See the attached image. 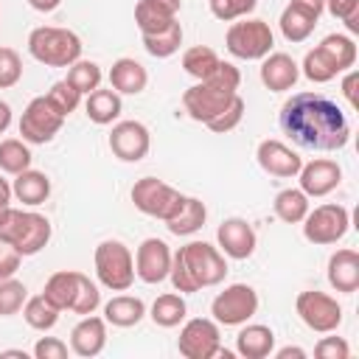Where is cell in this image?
Instances as JSON below:
<instances>
[{
  "label": "cell",
  "instance_id": "6da1fadb",
  "mask_svg": "<svg viewBox=\"0 0 359 359\" xmlns=\"http://www.w3.org/2000/svg\"><path fill=\"white\" fill-rule=\"evenodd\" d=\"M278 123L300 149L311 151H337L351 140L345 112L323 93H294L280 107Z\"/></svg>",
  "mask_w": 359,
  "mask_h": 359
},
{
  "label": "cell",
  "instance_id": "7a4b0ae2",
  "mask_svg": "<svg viewBox=\"0 0 359 359\" xmlns=\"http://www.w3.org/2000/svg\"><path fill=\"white\" fill-rule=\"evenodd\" d=\"M227 275L224 252L208 241H188L171 255V286L180 294H191L208 286H219Z\"/></svg>",
  "mask_w": 359,
  "mask_h": 359
},
{
  "label": "cell",
  "instance_id": "3957f363",
  "mask_svg": "<svg viewBox=\"0 0 359 359\" xmlns=\"http://www.w3.org/2000/svg\"><path fill=\"white\" fill-rule=\"evenodd\" d=\"M238 84H241L238 67L230 62H219V67L208 79L191 84L182 93V109L188 112V118L208 123L238 95Z\"/></svg>",
  "mask_w": 359,
  "mask_h": 359
},
{
  "label": "cell",
  "instance_id": "277c9868",
  "mask_svg": "<svg viewBox=\"0 0 359 359\" xmlns=\"http://www.w3.org/2000/svg\"><path fill=\"white\" fill-rule=\"evenodd\" d=\"M81 39L70 28L39 25L28 34V53L48 67H70L81 59Z\"/></svg>",
  "mask_w": 359,
  "mask_h": 359
},
{
  "label": "cell",
  "instance_id": "5b68a950",
  "mask_svg": "<svg viewBox=\"0 0 359 359\" xmlns=\"http://www.w3.org/2000/svg\"><path fill=\"white\" fill-rule=\"evenodd\" d=\"M0 238L14 244L22 258L36 255L50 241V222H48V216H42L36 210L8 208L0 219Z\"/></svg>",
  "mask_w": 359,
  "mask_h": 359
},
{
  "label": "cell",
  "instance_id": "8992f818",
  "mask_svg": "<svg viewBox=\"0 0 359 359\" xmlns=\"http://www.w3.org/2000/svg\"><path fill=\"white\" fill-rule=\"evenodd\" d=\"M93 264H95L98 283L109 292H126L135 283V258H132L129 247L118 238L101 241L95 247Z\"/></svg>",
  "mask_w": 359,
  "mask_h": 359
},
{
  "label": "cell",
  "instance_id": "52a82bcc",
  "mask_svg": "<svg viewBox=\"0 0 359 359\" xmlns=\"http://www.w3.org/2000/svg\"><path fill=\"white\" fill-rule=\"evenodd\" d=\"M272 45H275V34H272L269 22H264V20L233 22L224 34V48L230 50V56L244 59V62L264 59L266 53H272Z\"/></svg>",
  "mask_w": 359,
  "mask_h": 359
},
{
  "label": "cell",
  "instance_id": "ba28073f",
  "mask_svg": "<svg viewBox=\"0 0 359 359\" xmlns=\"http://www.w3.org/2000/svg\"><path fill=\"white\" fill-rule=\"evenodd\" d=\"M132 202L140 213L146 216H154L160 222H168L185 202V194H180L174 185L157 180V177H140L135 185H132Z\"/></svg>",
  "mask_w": 359,
  "mask_h": 359
},
{
  "label": "cell",
  "instance_id": "9c48e42d",
  "mask_svg": "<svg viewBox=\"0 0 359 359\" xmlns=\"http://www.w3.org/2000/svg\"><path fill=\"white\" fill-rule=\"evenodd\" d=\"M300 224H303L306 241L325 247V244H337L339 238H345V233L351 227V213L345 205L325 202V205H317L314 210L309 208V213Z\"/></svg>",
  "mask_w": 359,
  "mask_h": 359
},
{
  "label": "cell",
  "instance_id": "30bf717a",
  "mask_svg": "<svg viewBox=\"0 0 359 359\" xmlns=\"http://www.w3.org/2000/svg\"><path fill=\"white\" fill-rule=\"evenodd\" d=\"M255 311H258V292L250 283H230L210 303V314L219 325H244L247 320L255 317Z\"/></svg>",
  "mask_w": 359,
  "mask_h": 359
},
{
  "label": "cell",
  "instance_id": "8fae6325",
  "mask_svg": "<svg viewBox=\"0 0 359 359\" xmlns=\"http://www.w3.org/2000/svg\"><path fill=\"white\" fill-rule=\"evenodd\" d=\"M294 311L303 320V325L317 334H334L342 323V306L337 303V297L317 289L300 292L294 300Z\"/></svg>",
  "mask_w": 359,
  "mask_h": 359
},
{
  "label": "cell",
  "instance_id": "7c38bea8",
  "mask_svg": "<svg viewBox=\"0 0 359 359\" xmlns=\"http://www.w3.org/2000/svg\"><path fill=\"white\" fill-rule=\"evenodd\" d=\"M65 123V115L48 101V95H39V98H31L28 107L22 109V118H20V135L25 143H50L59 129Z\"/></svg>",
  "mask_w": 359,
  "mask_h": 359
},
{
  "label": "cell",
  "instance_id": "4fadbf2b",
  "mask_svg": "<svg viewBox=\"0 0 359 359\" xmlns=\"http://www.w3.org/2000/svg\"><path fill=\"white\" fill-rule=\"evenodd\" d=\"M177 348L185 359H213L222 351V331L213 317H194L180 328Z\"/></svg>",
  "mask_w": 359,
  "mask_h": 359
},
{
  "label": "cell",
  "instance_id": "5bb4252c",
  "mask_svg": "<svg viewBox=\"0 0 359 359\" xmlns=\"http://www.w3.org/2000/svg\"><path fill=\"white\" fill-rule=\"evenodd\" d=\"M109 151L123 163H140L151 149L149 126L140 121H118L109 132Z\"/></svg>",
  "mask_w": 359,
  "mask_h": 359
},
{
  "label": "cell",
  "instance_id": "9a60e30c",
  "mask_svg": "<svg viewBox=\"0 0 359 359\" xmlns=\"http://www.w3.org/2000/svg\"><path fill=\"white\" fill-rule=\"evenodd\" d=\"M171 250L163 238H143L135 252V278L143 283H163L171 272Z\"/></svg>",
  "mask_w": 359,
  "mask_h": 359
},
{
  "label": "cell",
  "instance_id": "2e32d148",
  "mask_svg": "<svg viewBox=\"0 0 359 359\" xmlns=\"http://www.w3.org/2000/svg\"><path fill=\"white\" fill-rule=\"evenodd\" d=\"M255 160H258V165H261L269 177H280V180L297 177V171H300V165H303V157H300L292 146H286L283 140H275V137H266V140L258 143Z\"/></svg>",
  "mask_w": 359,
  "mask_h": 359
},
{
  "label": "cell",
  "instance_id": "e0dca14e",
  "mask_svg": "<svg viewBox=\"0 0 359 359\" xmlns=\"http://www.w3.org/2000/svg\"><path fill=\"white\" fill-rule=\"evenodd\" d=\"M216 241H219V250L233 258V261H244L255 252V244H258V236L252 230V224L247 219H238V216H230L219 224L216 230Z\"/></svg>",
  "mask_w": 359,
  "mask_h": 359
},
{
  "label": "cell",
  "instance_id": "ac0fdd59",
  "mask_svg": "<svg viewBox=\"0 0 359 359\" xmlns=\"http://www.w3.org/2000/svg\"><path fill=\"white\" fill-rule=\"evenodd\" d=\"M300 180V191L311 199V196H328L339 182H342V168L337 160L328 157H317L311 163H303L297 171Z\"/></svg>",
  "mask_w": 359,
  "mask_h": 359
},
{
  "label": "cell",
  "instance_id": "d6986e66",
  "mask_svg": "<svg viewBox=\"0 0 359 359\" xmlns=\"http://www.w3.org/2000/svg\"><path fill=\"white\" fill-rule=\"evenodd\" d=\"M297 79H300V65L289 53L272 50V53L264 56V62H261V84L266 90L286 93V90H292L297 84Z\"/></svg>",
  "mask_w": 359,
  "mask_h": 359
},
{
  "label": "cell",
  "instance_id": "ffe728a7",
  "mask_svg": "<svg viewBox=\"0 0 359 359\" xmlns=\"http://www.w3.org/2000/svg\"><path fill=\"white\" fill-rule=\"evenodd\" d=\"M104 345H107V320L95 317V311L84 314L70 331V351L76 356L90 359V356H98Z\"/></svg>",
  "mask_w": 359,
  "mask_h": 359
},
{
  "label": "cell",
  "instance_id": "44dd1931",
  "mask_svg": "<svg viewBox=\"0 0 359 359\" xmlns=\"http://www.w3.org/2000/svg\"><path fill=\"white\" fill-rule=\"evenodd\" d=\"M182 8V0H137L135 6V25L140 34H157L177 22V14Z\"/></svg>",
  "mask_w": 359,
  "mask_h": 359
},
{
  "label": "cell",
  "instance_id": "7402d4cb",
  "mask_svg": "<svg viewBox=\"0 0 359 359\" xmlns=\"http://www.w3.org/2000/svg\"><path fill=\"white\" fill-rule=\"evenodd\" d=\"M328 283L342 294H353L359 289V252L351 247L337 250L328 258Z\"/></svg>",
  "mask_w": 359,
  "mask_h": 359
},
{
  "label": "cell",
  "instance_id": "603a6c76",
  "mask_svg": "<svg viewBox=\"0 0 359 359\" xmlns=\"http://www.w3.org/2000/svg\"><path fill=\"white\" fill-rule=\"evenodd\" d=\"M275 351V331L261 323H244L236 334V353L244 359H264Z\"/></svg>",
  "mask_w": 359,
  "mask_h": 359
},
{
  "label": "cell",
  "instance_id": "cb8c5ba5",
  "mask_svg": "<svg viewBox=\"0 0 359 359\" xmlns=\"http://www.w3.org/2000/svg\"><path fill=\"white\" fill-rule=\"evenodd\" d=\"M149 84V73L146 67L137 62V59H118L112 62V70H109V87L118 93V95H137L143 93Z\"/></svg>",
  "mask_w": 359,
  "mask_h": 359
},
{
  "label": "cell",
  "instance_id": "d4e9b609",
  "mask_svg": "<svg viewBox=\"0 0 359 359\" xmlns=\"http://www.w3.org/2000/svg\"><path fill=\"white\" fill-rule=\"evenodd\" d=\"M11 194H14L17 202H22V205H28V208H36V205H42V202L50 196V180H48V174H42V171L25 168V171L14 174Z\"/></svg>",
  "mask_w": 359,
  "mask_h": 359
},
{
  "label": "cell",
  "instance_id": "484cf974",
  "mask_svg": "<svg viewBox=\"0 0 359 359\" xmlns=\"http://www.w3.org/2000/svg\"><path fill=\"white\" fill-rule=\"evenodd\" d=\"M146 317V303L135 294H115L104 303V320L118 328H132Z\"/></svg>",
  "mask_w": 359,
  "mask_h": 359
},
{
  "label": "cell",
  "instance_id": "4316f807",
  "mask_svg": "<svg viewBox=\"0 0 359 359\" xmlns=\"http://www.w3.org/2000/svg\"><path fill=\"white\" fill-rule=\"evenodd\" d=\"M121 109H123V104H121V95L109 87V90H93L90 95H87V101H84V112H87V118L93 121V123H98V126H107V123H112V121H118V115H121Z\"/></svg>",
  "mask_w": 359,
  "mask_h": 359
},
{
  "label": "cell",
  "instance_id": "83f0119b",
  "mask_svg": "<svg viewBox=\"0 0 359 359\" xmlns=\"http://www.w3.org/2000/svg\"><path fill=\"white\" fill-rule=\"evenodd\" d=\"M205 219H208V208H205V202L196 199V196H185L182 208L165 222V227H168V233H174V236H191V233L202 230Z\"/></svg>",
  "mask_w": 359,
  "mask_h": 359
},
{
  "label": "cell",
  "instance_id": "f1b7e54d",
  "mask_svg": "<svg viewBox=\"0 0 359 359\" xmlns=\"http://www.w3.org/2000/svg\"><path fill=\"white\" fill-rule=\"evenodd\" d=\"M188 314V306H185V297L180 292H165L160 294L154 303H151V323L160 325V328H177Z\"/></svg>",
  "mask_w": 359,
  "mask_h": 359
},
{
  "label": "cell",
  "instance_id": "f546056e",
  "mask_svg": "<svg viewBox=\"0 0 359 359\" xmlns=\"http://www.w3.org/2000/svg\"><path fill=\"white\" fill-rule=\"evenodd\" d=\"M317 48L334 65L337 73H345V70H351L356 65V42L351 36H345V34H328Z\"/></svg>",
  "mask_w": 359,
  "mask_h": 359
},
{
  "label": "cell",
  "instance_id": "4dcf8cb0",
  "mask_svg": "<svg viewBox=\"0 0 359 359\" xmlns=\"http://www.w3.org/2000/svg\"><path fill=\"white\" fill-rule=\"evenodd\" d=\"M76 283H79V272H73V269H62V272H53V275L45 280L42 294H45L59 311H65V309L73 306Z\"/></svg>",
  "mask_w": 359,
  "mask_h": 359
},
{
  "label": "cell",
  "instance_id": "1f68e13d",
  "mask_svg": "<svg viewBox=\"0 0 359 359\" xmlns=\"http://www.w3.org/2000/svg\"><path fill=\"white\" fill-rule=\"evenodd\" d=\"M272 208H275V216H278L280 222H286V224H300V222L306 219V213H309V196H306L300 188H283V191L275 196Z\"/></svg>",
  "mask_w": 359,
  "mask_h": 359
},
{
  "label": "cell",
  "instance_id": "d6a6232c",
  "mask_svg": "<svg viewBox=\"0 0 359 359\" xmlns=\"http://www.w3.org/2000/svg\"><path fill=\"white\" fill-rule=\"evenodd\" d=\"M278 25H280L283 39H289V42H306V39L311 36V31H314L317 20H314L311 14H306V11H300L297 6H292V3H289V6L280 11Z\"/></svg>",
  "mask_w": 359,
  "mask_h": 359
},
{
  "label": "cell",
  "instance_id": "836d02e7",
  "mask_svg": "<svg viewBox=\"0 0 359 359\" xmlns=\"http://www.w3.org/2000/svg\"><path fill=\"white\" fill-rule=\"evenodd\" d=\"M140 36H143V48H146L149 56H154V59H168V56H174V53L180 50V45H182V25H180V22H171L168 28H163V31H157V34H140Z\"/></svg>",
  "mask_w": 359,
  "mask_h": 359
},
{
  "label": "cell",
  "instance_id": "e575fe53",
  "mask_svg": "<svg viewBox=\"0 0 359 359\" xmlns=\"http://www.w3.org/2000/svg\"><path fill=\"white\" fill-rule=\"evenodd\" d=\"M59 309L45 297V294H34L22 303V317L34 331H50L59 323Z\"/></svg>",
  "mask_w": 359,
  "mask_h": 359
},
{
  "label": "cell",
  "instance_id": "d590c367",
  "mask_svg": "<svg viewBox=\"0 0 359 359\" xmlns=\"http://www.w3.org/2000/svg\"><path fill=\"white\" fill-rule=\"evenodd\" d=\"M219 53L213 50V48H208V45H194V48H188L185 53H182V70L188 73V76H194L196 81H202V79H208L216 67H219Z\"/></svg>",
  "mask_w": 359,
  "mask_h": 359
},
{
  "label": "cell",
  "instance_id": "8d00e7d4",
  "mask_svg": "<svg viewBox=\"0 0 359 359\" xmlns=\"http://www.w3.org/2000/svg\"><path fill=\"white\" fill-rule=\"evenodd\" d=\"M31 149H28V143L25 140H20V137H6V140H0V171H6V174H20V171H25V168H31Z\"/></svg>",
  "mask_w": 359,
  "mask_h": 359
},
{
  "label": "cell",
  "instance_id": "74e56055",
  "mask_svg": "<svg viewBox=\"0 0 359 359\" xmlns=\"http://www.w3.org/2000/svg\"><path fill=\"white\" fill-rule=\"evenodd\" d=\"M67 84H73L81 95H90L93 90L101 87V67L95 62H87V59H79L67 67Z\"/></svg>",
  "mask_w": 359,
  "mask_h": 359
},
{
  "label": "cell",
  "instance_id": "f35d334b",
  "mask_svg": "<svg viewBox=\"0 0 359 359\" xmlns=\"http://www.w3.org/2000/svg\"><path fill=\"white\" fill-rule=\"evenodd\" d=\"M28 300V289L17 278H3L0 280V317H11L22 311V303Z\"/></svg>",
  "mask_w": 359,
  "mask_h": 359
},
{
  "label": "cell",
  "instance_id": "ab89813d",
  "mask_svg": "<svg viewBox=\"0 0 359 359\" xmlns=\"http://www.w3.org/2000/svg\"><path fill=\"white\" fill-rule=\"evenodd\" d=\"M303 76L309 79V81H314V84H325V81H331V79H337L339 73L334 70V65L323 56V50L320 48H311L306 56H303Z\"/></svg>",
  "mask_w": 359,
  "mask_h": 359
},
{
  "label": "cell",
  "instance_id": "60d3db41",
  "mask_svg": "<svg viewBox=\"0 0 359 359\" xmlns=\"http://www.w3.org/2000/svg\"><path fill=\"white\" fill-rule=\"evenodd\" d=\"M101 306V292H98V286L84 275V272H79V283H76V297H73V306H70V311H76V314H93L95 309Z\"/></svg>",
  "mask_w": 359,
  "mask_h": 359
},
{
  "label": "cell",
  "instance_id": "b9f144b4",
  "mask_svg": "<svg viewBox=\"0 0 359 359\" xmlns=\"http://www.w3.org/2000/svg\"><path fill=\"white\" fill-rule=\"evenodd\" d=\"M244 109H247V104H244V98L241 95H236L216 118H210L205 126L210 129V132H216V135H227V132H233L238 123H241V118H244Z\"/></svg>",
  "mask_w": 359,
  "mask_h": 359
},
{
  "label": "cell",
  "instance_id": "7bdbcfd3",
  "mask_svg": "<svg viewBox=\"0 0 359 359\" xmlns=\"http://www.w3.org/2000/svg\"><path fill=\"white\" fill-rule=\"evenodd\" d=\"M45 95H48V101H50V104H53L65 118H67L70 112H76V109H79V104H81V93H79L73 84H67L65 79H62V81H56Z\"/></svg>",
  "mask_w": 359,
  "mask_h": 359
},
{
  "label": "cell",
  "instance_id": "ee69618b",
  "mask_svg": "<svg viewBox=\"0 0 359 359\" xmlns=\"http://www.w3.org/2000/svg\"><path fill=\"white\" fill-rule=\"evenodd\" d=\"M208 6H210V14L216 20L233 22L238 17H247L258 6V0H208Z\"/></svg>",
  "mask_w": 359,
  "mask_h": 359
},
{
  "label": "cell",
  "instance_id": "f6af8a7d",
  "mask_svg": "<svg viewBox=\"0 0 359 359\" xmlns=\"http://www.w3.org/2000/svg\"><path fill=\"white\" fill-rule=\"evenodd\" d=\"M22 79V59L14 48H0V90L14 87Z\"/></svg>",
  "mask_w": 359,
  "mask_h": 359
},
{
  "label": "cell",
  "instance_id": "bcb514c9",
  "mask_svg": "<svg viewBox=\"0 0 359 359\" xmlns=\"http://www.w3.org/2000/svg\"><path fill=\"white\" fill-rule=\"evenodd\" d=\"M325 8L331 17L342 20L351 34L359 31V0H325Z\"/></svg>",
  "mask_w": 359,
  "mask_h": 359
},
{
  "label": "cell",
  "instance_id": "7dc6e473",
  "mask_svg": "<svg viewBox=\"0 0 359 359\" xmlns=\"http://www.w3.org/2000/svg\"><path fill=\"white\" fill-rule=\"evenodd\" d=\"M314 356L317 359H348L351 356V345L342 337H323L314 345Z\"/></svg>",
  "mask_w": 359,
  "mask_h": 359
},
{
  "label": "cell",
  "instance_id": "c3c4849f",
  "mask_svg": "<svg viewBox=\"0 0 359 359\" xmlns=\"http://www.w3.org/2000/svg\"><path fill=\"white\" fill-rule=\"evenodd\" d=\"M67 342H62L59 337H39L34 345V356L36 359H65L67 356Z\"/></svg>",
  "mask_w": 359,
  "mask_h": 359
},
{
  "label": "cell",
  "instance_id": "681fc988",
  "mask_svg": "<svg viewBox=\"0 0 359 359\" xmlns=\"http://www.w3.org/2000/svg\"><path fill=\"white\" fill-rule=\"evenodd\" d=\"M20 264H22L20 250L14 244H8L6 238H0V280L3 278H14L17 269H20Z\"/></svg>",
  "mask_w": 359,
  "mask_h": 359
},
{
  "label": "cell",
  "instance_id": "f907efd6",
  "mask_svg": "<svg viewBox=\"0 0 359 359\" xmlns=\"http://www.w3.org/2000/svg\"><path fill=\"white\" fill-rule=\"evenodd\" d=\"M356 81H359V73L351 67V70H348V76L342 79V95L348 98V104H351V107H356V104H359V101H356Z\"/></svg>",
  "mask_w": 359,
  "mask_h": 359
},
{
  "label": "cell",
  "instance_id": "816d5d0a",
  "mask_svg": "<svg viewBox=\"0 0 359 359\" xmlns=\"http://www.w3.org/2000/svg\"><path fill=\"white\" fill-rule=\"evenodd\" d=\"M292 6H297L300 11H306V14H311L314 20H320V14L325 11V0H289Z\"/></svg>",
  "mask_w": 359,
  "mask_h": 359
},
{
  "label": "cell",
  "instance_id": "f5cc1de1",
  "mask_svg": "<svg viewBox=\"0 0 359 359\" xmlns=\"http://www.w3.org/2000/svg\"><path fill=\"white\" fill-rule=\"evenodd\" d=\"M11 196H14V194H11V182L0 177V219H3V213L11 208Z\"/></svg>",
  "mask_w": 359,
  "mask_h": 359
},
{
  "label": "cell",
  "instance_id": "db71d44e",
  "mask_svg": "<svg viewBox=\"0 0 359 359\" xmlns=\"http://www.w3.org/2000/svg\"><path fill=\"white\" fill-rule=\"evenodd\" d=\"M59 3H62V0H28V6H31V8H36V11H42V14L56 11V8H59Z\"/></svg>",
  "mask_w": 359,
  "mask_h": 359
},
{
  "label": "cell",
  "instance_id": "11a10c76",
  "mask_svg": "<svg viewBox=\"0 0 359 359\" xmlns=\"http://www.w3.org/2000/svg\"><path fill=\"white\" fill-rule=\"evenodd\" d=\"M11 126V107L6 101H0V135Z\"/></svg>",
  "mask_w": 359,
  "mask_h": 359
},
{
  "label": "cell",
  "instance_id": "9f6ffc18",
  "mask_svg": "<svg viewBox=\"0 0 359 359\" xmlns=\"http://www.w3.org/2000/svg\"><path fill=\"white\" fill-rule=\"evenodd\" d=\"M275 356H278V359H289V356H297V359H306V351H303V348H292V345H289V348H280V351H278Z\"/></svg>",
  "mask_w": 359,
  "mask_h": 359
},
{
  "label": "cell",
  "instance_id": "6f0895ef",
  "mask_svg": "<svg viewBox=\"0 0 359 359\" xmlns=\"http://www.w3.org/2000/svg\"><path fill=\"white\" fill-rule=\"evenodd\" d=\"M3 356H20V359H28L25 351H3Z\"/></svg>",
  "mask_w": 359,
  "mask_h": 359
}]
</instances>
